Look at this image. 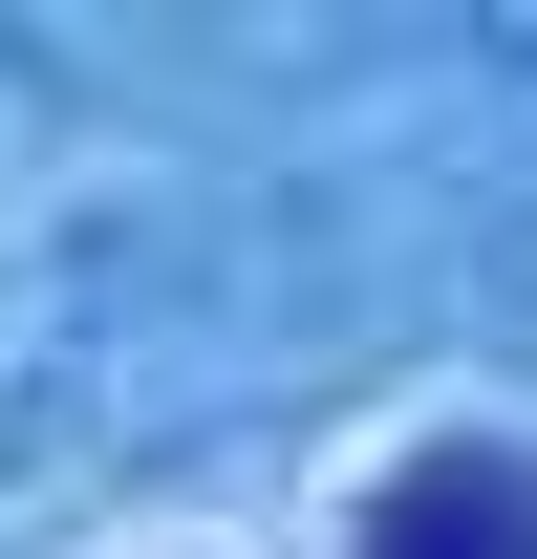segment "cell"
<instances>
[{
	"instance_id": "6da1fadb",
	"label": "cell",
	"mask_w": 537,
	"mask_h": 559,
	"mask_svg": "<svg viewBox=\"0 0 537 559\" xmlns=\"http://www.w3.org/2000/svg\"><path fill=\"white\" fill-rule=\"evenodd\" d=\"M366 559H537V452H408Z\"/></svg>"
}]
</instances>
